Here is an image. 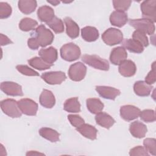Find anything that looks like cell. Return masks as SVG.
Instances as JSON below:
<instances>
[{
	"mask_svg": "<svg viewBox=\"0 0 156 156\" xmlns=\"http://www.w3.org/2000/svg\"><path fill=\"white\" fill-rule=\"evenodd\" d=\"M132 38L140 43L143 47H146L149 45V41L146 35L141 31L137 30H135L133 32Z\"/></svg>",
	"mask_w": 156,
	"mask_h": 156,
	"instance_id": "cell-34",
	"label": "cell"
},
{
	"mask_svg": "<svg viewBox=\"0 0 156 156\" xmlns=\"http://www.w3.org/2000/svg\"><path fill=\"white\" fill-rule=\"evenodd\" d=\"M87 73V67L82 62H76L71 65L68 70V76L71 80L79 82L83 79Z\"/></svg>",
	"mask_w": 156,
	"mask_h": 156,
	"instance_id": "cell-7",
	"label": "cell"
},
{
	"mask_svg": "<svg viewBox=\"0 0 156 156\" xmlns=\"http://www.w3.org/2000/svg\"><path fill=\"white\" fill-rule=\"evenodd\" d=\"M155 62H154L152 63L151 71L145 77V82L149 85H151L155 82Z\"/></svg>",
	"mask_w": 156,
	"mask_h": 156,
	"instance_id": "cell-41",
	"label": "cell"
},
{
	"mask_svg": "<svg viewBox=\"0 0 156 156\" xmlns=\"http://www.w3.org/2000/svg\"><path fill=\"white\" fill-rule=\"evenodd\" d=\"M37 16L41 21L47 23L55 16L54 11L51 7L48 5H43L38 8L37 10Z\"/></svg>",
	"mask_w": 156,
	"mask_h": 156,
	"instance_id": "cell-23",
	"label": "cell"
},
{
	"mask_svg": "<svg viewBox=\"0 0 156 156\" xmlns=\"http://www.w3.org/2000/svg\"><path fill=\"white\" fill-rule=\"evenodd\" d=\"M141 119L146 122H151L155 121V112L153 110L146 109L140 112Z\"/></svg>",
	"mask_w": 156,
	"mask_h": 156,
	"instance_id": "cell-35",
	"label": "cell"
},
{
	"mask_svg": "<svg viewBox=\"0 0 156 156\" xmlns=\"http://www.w3.org/2000/svg\"><path fill=\"white\" fill-rule=\"evenodd\" d=\"M118 71L121 75L124 77H132L135 75L136 67L133 62L130 60H126L119 65Z\"/></svg>",
	"mask_w": 156,
	"mask_h": 156,
	"instance_id": "cell-15",
	"label": "cell"
},
{
	"mask_svg": "<svg viewBox=\"0 0 156 156\" xmlns=\"http://www.w3.org/2000/svg\"><path fill=\"white\" fill-rule=\"evenodd\" d=\"M63 108L69 113H78L80 111V104L77 97L71 98L65 101Z\"/></svg>",
	"mask_w": 156,
	"mask_h": 156,
	"instance_id": "cell-30",
	"label": "cell"
},
{
	"mask_svg": "<svg viewBox=\"0 0 156 156\" xmlns=\"http://www.w3.org/2000/svg\"><path fill=\"white\" fill-rule=\"evenodd\" d=\"M64 22L66 25V32L68 37L73 39L77 38L79 35L78 24L69 17L65 18Z\"/></svg>",
	"mask_w": 156,
	"mask_h": 156,
	"instance_id": "cell-22",
	"label": "cell"
},
{
	"mask_svg": "<svg viewBox=\"0 0 156 156\" xmlns=\"http://www.w3.org/2000/svg\"><path fill=\"white\" fill-rule=\"evenodd\" d=\"M16 68L20 73L25 76H39V74L37 71L29 68L27 65H18L16 66Z\"/></svg>",
	"mask_w": 156,
	"mask_h": 156,
	"instance_id": "cell-38",
	"label": "cell"
},
{
	"mask_svg": "<svg viewBox=\"0 0 156 156\" xmlns=\"http://www.w3.org/2000/svg\"><path fill=\"white\" fill-rule=\"evenodd\" d=\"M82 61L89 66L98 69L108 71L109 69L108 62L96 55L85 54L82 57Z\"/></svg>",
	"mask_w": 156,
	"mask_h": 156,
	"instance_id": "cell-3",
	"label": "cell"
},
{
	"mask_svg": "<svg viewBox=\"0 0 156 156\" xmlns=\"http://www.w3.org/2000/svg\"><path fill=\"white\" fill-rule=\"evenodd\" d=\"M144 148L153 155L156 154V140L155 138H146L143 141Z\"/></svg>",
	"mask_w": 156,
	"mask_h": 156,
	"instance_id": "cell-36",
	"label": "cell"
},
{
	"mask_svg": "<svg viewBox=\"0 0 156 156\" xmlns=\"http://www.w3.org/2000/svg\"><path fill=\"white\" fill-rule=\"evenodd\" d=\"M47 2L51 4L52 5H53L54 6L57 5L60 3V1H47Z\"/></svg>",
	"mask_w": 156,
	"mask_h": 156,
	"instance_id": "cell-45",
	"label": "cell"
},
{
	"mask_svg": "<svg viewBox=\"0 0 156 156\" xmlns=\"http://www.w3.org/2000/svg\"><path fill=\"white\" fill-rule=\"evenodd\" d=\"M1 108L2 112L11 118H20L21 116L18 102L13 99H6L1 102Z\"/></svg>",
	"mask_w": 156,
	"mask_h": 156,
	"instance_id": "cell-4",
	"label": "cell"
},
{
	"mask_svg": "<svg viewBox=\"0 0 156 156\" xmlns=\"http://www.w3.org/2000/svg\"><path fill=\"white\" fill-rule=\"evenodd\" d=\"M38 54L40 58L44 62L52 65L57 60L58 57L57 51L52 46L46 49H41L38 52Z\"/></svg>",
	"mask_w": 156,
	"mask_h": 156,
	"instance_id": "cell-16",
	"label": "cell"
},
{
	"mask_svg": "<svg viewBox=\"0 0 156 156\" xmlns=\"http://www.w3.org/2000/svg\"><path fill=\"white\" fill-rule=\"evenodd\" d=\"M129 131L133 136L137 138H141L145 136L147 129L145 124L141 122L136 121L130 124Z\"/></svg>",
	"mask_w": 156,
	"mask_h": 156,
	"instance_id": "cell-17",
	"label": "cell"
},
{
	"mask_svg": "<svg viewBox=\"0 0 156 156\" xmlns=\"http://www.w3.org/2000/svg\"><path fill=\"white\" fill-rule=\"evenodd\" d=\"M128 20L127 15L122 11L115 10L113 12L110 16V21L113 26L116 27H122L124 26Z\"/></svg>",
	"mask_w": 156,
	"mask_h": 156,
	"instance_id": "cell-18",
	"label": "cell"
},
{
	"mask_svg": "<svg viewBox=\"0 0 156 156\" xmlns=\"http://www.w3.org/2000/svg\"><path fill=\"white\" fill-rule=\"evenodd\" d=\"M76 130L84 137L91 140H94L97 137V129L93 126L83 123L80 126L76 128Z\"/></svg>",
	"mask_w": 156,
	"mask_h": 156,
	"instance_id": "cell-21",
	"label": "cell"
},
{
	"mask_svg": "<svg viewBox=\"0 0 156 156\" xmlns=\"http://www.w3.org/2000/svg\"><path fill=\"white\" fill-rule=\"evenodd\" d=\"M11 6L7 2H0V18L5 19L9 18L12 14Z\"/></svg>",
	"mask_w": 156,
	"mask_h": 156,
	"instance_id": "cell-37",
	"label": "cell"
},
{
	"mask_svg": "<svg viewBox=\"0 0 156 156\" xmlns=\"http://www.w3.org/2000/svg\"><path fill=\"white\" fill-rule=\"evenodd\" d=\"M32 37L39 46L43 48L51 44L54 38L52 32L43 24H41L36 28L35 32L32 34Z\"/></svg>",
	"mask_w": 156,
	"mask_h": 156,
	"instance_id": "cell-1",
	"label": "cell"
},
{
	"mask_svg": "<svg viewBox=\"0 0 156 156\" xmlns=\"http://www.w3.org/2000/svg\"><path fill=\"white\" fill-rule=\"evenodd\" d=\"M152 87L144 81L136 82L133 85V90L135 94L139 96H147L150 94Z\"/></svg>",
	"mask_w": 156,
	"mask_h": 156,
	"instance_id": "cell-25",
	"label": "cell"
},
{
	"mask_svg": "<svg viewBox=\"0 0 156 156\" xmlns=\"http://www.w3.org/2000/svg\"><path fill=\"white\" fill-rule=\"evenodd\" d=\"M81 54L79 47L73 43L64 44L60 48L61 57L68 62H73L78 59Z\"/></svg>",
	"mask_w": 156,
	"mask_h": 156,
	"instance_id": "cell-2",
	"label": "cell"
},
{
	"mask_svg": "<svg viewBox=\"0 0 156 156\" xmlns=\"http://www.w3.org/2000/svg\"><path fill=\"white\" fill-rule=\"evenodd\" d=\"M81 35L82 38L88 42H93L99 38V32L98 29L92 26H86L82 29Z\"/></svg>",
	"mask_w": 156,
	"mask_h": 156,
	"instance_id": "cell-24",
	"label": "cell"
},
{
	"mask_svg": "<svg viewBox=\"0 0 156 156\" xmlns=\"http://www.w3.org/2000/svg\"><path fill=\"white\" fill-rule=\"evenodd\" d=\"M122 47L131 52L140 54L144 50L142 44L134 39H126L122 42Z\"/></svg>",
	"mask_w": 156,
	"mask_h": 156,
	"instance_id": "cell-27",
	"label": "cell"
},
{
	"mask_svg": "<svg viewBox=\"0 0 156 156\" xmlns=\"http://www.w3.org/2000/svg\"><path fill=\"white\" fill-rule=\"evenodd\" d=\"M39 134L51 142L59 141L60 134L55 130L49 127H42L39 130Z\"/></svg>",
	"mask_w": 156,
	"mask_h": 156,
	"instance_id": "cell-29",
	"label": "cell"
},
{
	"mask_svg": "<svg viewBox=\"0 0 156 156\" xmlns=\"http://www.w3.org/2000/svg\"><path fill=\"white\" fill-rule=\"evenodd\" d=\"M0 38H1V46L7 45V44L13 43L6 35H3L2 34H0Z\"/></svg>",
	"mask_w": 156,
	"mask_h": 156,
	"instance_id": "cell-43",
	"label": "cell"
},
{
	"mask_svg": "<svg viewBox=\"0 0 156 156\" xmlns=\"http://www.w3.org/2000/svg\"><path fill=\"white\" fill-rule=\"evenodd\" d=\"M129 23L136 30L141 31L145 34L152 35L155 32L154 23L148 19H133L130 20Z\"/></svg>",
	"mask_w": 156,
	"mask_h": 156,
	"instance_id": "cell-5",
	"label": "cell"
},
{
	"mask_svg": "<svg viewBox=\"0 0 156 156\" xmlns=\"http://www.w3.org/2000/svg\"><path fill=\"white\" fill-rule=\"evenodd\" d=\"M40 103L45 108H51L55 104V96L51 91L44 89L40 96Z\"/></svg>",
	"mask_w": 156,
	"mask_h": 156,
	"instance_id": "cell-19",
	"label": "cell"
},
{
	"mask_svg": "<svg viewBox=\"0 0 156 156\" xmlns=\"http://www.w3.org/2000/svg\"><path fill=\"white\" fill-rule=\"evenodd\" d=\"M140 112V108L132 105H125L120 108L121 117L127 121H130L138 118Z\"/></svg>",
	"mask_w": 156,
	"mask_h": 156,
	"instance_id": "cell-12",
	"label": "cell"
},
{
	"mask_svg": "<svg viewBox=\"0 0 156 156\" xmlns=\"http://www.w3.org/2000/svg\"><path fill=\"white\" fill-rule=\"evenodd\" d=\"M132 3L131 1H118L115 0L113 1V4L114 8L116 10L124 12L127 10V9L130 7V4Z\"/></svg>",
	"mask_w": 156,
	"mask_h": 156,
	"instance_id": "cell-39",
	"label": "cell"
},
{
	"mask_svg": "<svg viewBox=\"0 0 156 156\" xmlns=\"http://www.w3.org/2000/svg\"><path fill=\"white\" fill-rule=\"evenodd\" d=\"M127 53L126 49L122 46L115 48L111 51L110 55V60L112 63L115 65H118L126 60Z\"/></svg>",
	"mask_w": 156,
	"mask_h": 156,
	"instance_id": "cell-13",
	"label": "cell"
},
{
	"mask_svg": "<svg viewBox=\"0 0 156 156\" xmlns=\"http://www.w3.org/2000/svg\"><path fill=\"white\" fill-rule=\"evenodd\" d=\"M41 77L43 80L50 85L60 84L66 79L65 74L62 71H51L44 73L41 74Z\"/></svg>",
	"mask_w": 156,
	"mask_h": 156,
	"instance_id": "cell-11",
	"label": "cell"
},
{
	"mask_svg": "<svg viewBox=\"0 0 156 156\" xmlns=\"http://www.w3.org/2000/svg\"><path fill=\"white\" fill-rule=\"evenodd\" d=\"M96 123L102 127L110 129L115 122V119L108 114L105 112H99L95 116Z\"/></svg>",
	"mask_w": 156,
	"mask_h": 156,
	"instance_id": "cell-20",
	"label": "cell"
},
{
	"mask_svg": "<svg viewBox=\"0 0 156 156\" xmlns=\"http://www.w3.org/2000/svg\"><path fill=\"white\" fill-rule=\"evenodd\" d=\"M18 4L20 10L26 15L34 12L37 6V1L34 0H20Z\"/></svg>",
	"mask_w": 156,
	"mask_h": 156,
	"instance_id": "cell-26",
	"label": "cell"
},
{
	"mask_svg": "<svg viewBox=\"0 0 156 156\" xmlns=\"http://www.w3.org/2000/svg\"><path fill=\"white\" fill-rule=\"evenodd\" d=\"M46 24L56 34H60L64 31L63 23L61 19L57 18V16H54Z\"/></svg>",
	"mask_w": 156,
	"mask_h": 156,
	"instance_id": "cell-33",
	"label": "cell"
},
{
	"mask_svg": "<svg viewBox=\"0 0 156 156\" xmlns=\"http://www.w3.org/2000/svg\"><path fill=\"white\" fill-rule=\"evenodd\" d=\"M44 155V154H42V153H40V152H38L37 151H29L28 152L26 153V155Z\"/></svg>",
	"mask_w": 156,
	"mask_h": 156,
	"instance_id": "cell-44",
	"label": "cell"
},
{
	"mask_svg": "<svg viewBox=\"0 0 156 156\" xmlns=\"http://www.w3.org/2000/svg\"><path fill=\"white\" fill-rule=\"evenodd\" d=\"M0 87L1 90L7 95L12 96H21L23 95L22 87L17 83L10 81L2 82Z\"/></svg>",
	"mask_w": 156,
	"mask_h": 156,
	"instance_id": "cell-10",
	"label": "cell"
},
{
	"mask_svg": "<svg viewBox=\"0 0 156 156\" xmlns=\"http://www.w3.org/2000/svg\"><path fill=\"white\" fill-rule=\"evenodd\" d=\"M140 7L143 17L154 23L156 21V1H144L141 3Z\"/></svg>",
	"mask_w": 156,
	"mask_h": 156,
	"instance_id": "cell-8",
	"label": "cell"
},
{
	"mask_svg": "<svg viewBox=\"0 0 156 156\" xmlns=\"http://www.w3.org/2000/svg\"><path fill=\"white\" fill-rule=\"evenodd\" d=\"M29 64L35 69L42 71L50 68L53 65L44 62L40 57H35L28 60Z\"/></svg>",
	"mask_w": 156,
	"mask_h": 156,
	"instance_id": "cell-31",
	"label": "cell"
},
{
	"mask_svg": "<svg viewBox=\"0 0 156 156\" xmlns=\"http://www.w3.org/2000/svg\"><path fill=\"white\" fill-rule=\"evenodd\" d=\"M96 90L101 97L110 100H115L121 93L119 90L108 86H97Z\"/></svg>",
	"mask_w": 156,
	"mask_h": 156,
	"instance_id": "cell-14",
	"label": "cell"
},
{
	"mask_svg": "<svg viewBox=\"0 0 156 156\" xmlns=\"http://www.w3.org/2000/svg\"><path fill=\"white\" fill-rule=\"evenodd\" d=\"M21 112L28 116H34L38 110V104L33 100L28 98L21 99L18 101Z\"/></svg>",
	"mask_w": 156,
	"mask_h": 156,
	"instance_id": "cell-9",
	"label": "cell"
},
{
	"mask_svg": "<svg viewBox=\"0 0 156 156\" xmlns=\"http://www.w3.org/2000/svg\"><path fill=\"white\" fill-rule=\"evenodd\" d=\"M102 39L106 44L114 46L122 41L123 34L120 30L110 27L102 34Z\"/></svg>",
	"mask_w": 156,
	"mask_h": 156,
	"instance_id": "cell-6",
	"label": "cell"
},
{
	"mask_svg": "<svg viewBox=\"0 0 156 156\" xmlns=\"http://www.w3.org/2000/svg\"><path fill=\"white\" fill-rule=\"evenodd\" d=\"M129 155L132 156L133 155L147 156L149 154L144 147L141 146H138L131 149L129 152Z\"/></svg>",
	"mask_w": 156,
	"mask_h": 156,
	"instance_id": "cell-42",
	"label": "cell"
},
{
	"mask_svg": "<svg viewBox=\"0 0 156 156\" xmlns=\"http://www.w3.org/2000/svg\"><path fill=\"white\" fill-rule=\"evenodd\" d=\"M38 23L37 21L30 18H24L20 22L19 27L22 31L28 32L35 29Z\"/></svg>",
	"mask_w": 156,
	"mask_h": 156,
	"instance_id": "cell-32",
	"label": "cell"
},
{
	"mask_svg": "<svg viewBox=\"0 0 156 156\" xmlns=\"http://www.w3.org/2000/svg\"><path fill=\"white\" fill-rule=\"evenodd\" d=\"M86 103L87 109L93 114H97L101 112L104 107V104L98 98L87 99Z\"/></svg>",
	"mask_w": 156,
	"mask_h": 156,
	"instance_id": "cell-28",
	"label": "cell"
},
{
	"mask_svg": "<svg viewBox=\"0 0 156 156\" xmlns=\"http://www.w3.org/2000/svg\"><path fill=\"white\" fill-rule=\"evenodd\" d=\"M68 119L72 126L76 128L80 126L84 123V119L79 115H69Z\"/></svg>",
	"mask_w": 156,
	"mask_h": 156,
	"instance_id": "cell-40",
	"label": "cell"
}]
</instances>
